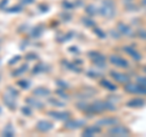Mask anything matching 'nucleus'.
<instances>
[{
	"label": "nucleus",
	"mask_w": 146,
	"mask_h": 137,
	"mask_svg": "<svg viewBox=\"0 0 146 137\" xmlns=\"http://www.w3.org/2000/svg\"><path fill=\"white\" fill-rule=\"evenodd\" d=\"M6 3H7V0H3V3L0 4V7H1L3 5H6Z\"/></svg>",
	"instance_id": "5701e85b"
},
{
	"label": "nucleus",
	"mask_w": 146,
	"mask_h": 137,
	"mask_svg": "<svg viewBox=\"0 0 146 137\" xmlns=\"http://www.w3.org/2000/svg\"><path fill=\"white\" fill-rule=\"evenodd\" d=\"M96 132H99V129H96V127H88V129L83 132V135L84 136H90V135L96 134Z\"/></svg>",
	"instance_id": "9d476101"
},
{
	"label": "nucleus",
	"mask_w": 146,
	"mask_h": 137,
	"mask_svg": "<svg viewBox=\"0 0 146 137\" xmlns=\"http://www.w3.org/2000/svg\"><path fill=\"white\" fill-rule=\"evenodd\" d=\"M49 115H51L54 119H57V120H67L70 114L68 113H58V111H50Z\"/></svg>",
	"instance_id": "0eeeda50"
},
{
	"label": "nucleus",
	"mask_w": 146,
	"mask_h": 137,
	"mask_svg": "<svg viewBox=\"0 0 146 137\" xmlns=\"http://www.w3.org/2000/svg\"><path fill=\"white\" fill-rule=\"evenodd\" d=\"M83 122L82 121H70L66 124V127L67 129H76V127H78V125H82Z\"/></svg>",
	"instance_id": "9b49d317"
},
{
	"label": "nucleus",
	"mask_w": 146,
	"mask_h": 137,
	"mask_svg": "<svg viewBox=\"0 0 146 137\" xmlns=\"http://www.w3.org/2000/svg\"><path fill=\"white\" fill-rule=\"evenodd\" d=\"M27 70V66L25 65V66H21V68H20V70H18V71H16V72H13V75H17V74H22V72H23V71H26Z\"/></svg>",
	"instance_id": "f3484780"
},
{
	"label": "nucleus",
	"mask_w": 146,
	"mask_h": 137,
	"mask_svg": "<svg viewBox=\"0 0 146 137\" xmlns=\"http://www.w3.org/2000/svg\"><path fill=\"white\" fill-rule=\"evenodd\" d=\"M3 135H4V136H9V137L15 135V131H13V129L11 127V125H9V126L6 127V129L3 131Z\"/></svg>",
	"instance_id": "f8f14e48"
},
{
	"label": "nucleus",
	"mask_w": 146,
	"mask_h": 137,
	"mask_svg": "<svg viewBox=\"0 0 146 137\" xmlns=\"http://www.w3.org/2000/svg\"><path fill=\"white\" fill-rule=\"evenodd\" d=\"M108 134L110 135H116V136H124V135L129 134V131H128L125 127H123V126H116V127L110 129Z\"/></svg>",
	"instance_id": "f03ea898"
},
{
	"label": "nucleus",
	"mask_w": 146,
	"mask_h": 137,
	"mask_svg": "<svg viewBox=\"0 0 146 137\" xmlns=\"http://www.w3.org/2000/svg\"><path fill=\"white\" fill-rule=\"evenodd\" d=\"M42 33V31H38V30H35V31H33V33H32V36L33 37H38V36Z\"/></svg>",
	"instance_id": "6ab92c4d"
},
{
	"label": "nucleus",
	"mask_w": 146,
	"mask_h": 137,
	"mask_svg": "<svg viewBox=\"0 0 146 137\" xmlns=\"http://www.w3.org/2000/svg\"><path fill=\"white\" fill-rule=\"evenodd\" d=\"M125 89L128 92H131V93H146V89L144 88V86H136V85H129L127 86Z\"/></svg>",
	"instance_id": "20e7f679"
},
{
	"label": "nucleus",
	"mask_w": 146,
	"mask_h": 137,
	"mask_svg": "<svg viewBox=\"0 0 146 137\" xmlns=\"http://www.w3.org/2000/svg\"><path fill=\"white\" fill-rule=\"evenodd\" d=\"M18 85L22 86V88H28L27 86L29 85V82L28 81H20V82H18Z\"/></svg>",
	"instance_id": "dca6fc26"
},
{
	"label": "nucleus",
	"mask_w": 146,
	"mask_h": 137,
	"mask_svg": "<svg viewBox=\"0 0 146 137\" xmlns=\"http://www.w3.org/2000/svg\"><path fill=\"white\" fill-rule=\"evenodd\" d=\"M101 13L104 16L110 17L115 13V5L111 0H105L102 3V6H101Z\"/></svg>",
	"instance_id": "f257e3e1"
},
{
	"label": "nucleus",
	"mask_w": 146,
	"mask_h": 137,
	"mask_svg": "<svg viewBox=\"0 0 146 137\" xmlns=\"http://www.w3.org/2000/svg\"><path fill=\"white\" fill-rule=\"evenodd\" d=\"M22 111H23V114H27V115H29V114H31V110L28 108H23V109H22Z\"/></svg>",
	"instance_id": "aec40b11"
},
{
	"label": "nucleus",
	"mask_w": 146,
	"mask_h": 137,
	"mask_svg": "<svg viewBox=\"0 0 146 137\" xmlns=\"http://www.w3.org/2000/svg\"><path fill=\"white\" fill-rule=\"evenodd\" d=\"M135 104L141 105V104H143V100H133V102H129V105H135Z\"/></svg>",
	"instance_id": "a211bd4d"
},
{
	"label": "nucleus",
	"mask_w": 146,
	"mask_h": 137,
	"mask_svg": "<svg viewBox=\"0 0 146 137\" xmlns=\"http://www.w3.org/2000/svg\"><path fill=\"white\" fill-rule=\"evenodd\" d=\"M113 122H117V120H112V119H108V120H101L99 124L104 125V124H113Z\"/></svg>",
	"instance_id": "2eb2a0df"
},
{
	"label": "nucleus",
	"mask_w": 146,
	"mask_h": 137,
	"mask_svg": "<svg viewBox=\"0 0 146 137\" xmlns=\"http://www.w3.org/2000/svg\"><path fill=\"white\" fill-rule=\"evenodd\" d=\"M15 98L16 97H13V95L11 94H9V93H6V94H4V102H5L9 107H10L11 109H13V108H16V103H15Z\"/></svg>",
	"instance_id": "39448f33"
},
{
	"label": "nucleus",
	"mask_w": 146,
	"mask_h": 137,
	"mask_svg": "<svg viewBox=\"0 0 146 137\" xmlns=\"http://www.w3.org/2000/svg\"><path fill=\"white\" fill-rule=\"evenodd\" d=\"M27 102H28L29 104H32V107H34V105H35V108H39V109L43 107V104H42V103H40V102H36V100L33 99V98H28V99H27Z\"/></svg>",
	"instance_id": "ddd939ff"
},
{
	"label": "nucleus",
	"mask_w": 146,
	"mask_h": 137,
	"mask_svg": "<svg viewBox=\"0 0 146 137\" xmlns=\"http://www.w3.org/2000/svg\"><path fill=\"white\" fill-rule=\"evenodd\" d=\"M139 82L144 86V87H146V79H139Z\"/></svg>",
	"instance_id": "412c9836"
},
{
	"label": "nucleus",
	"mask_w": 146,
	"mask_h": 137,
	"mask_svg": "<svg viewBox=\"0 0 146 137\" xmlns=\"http://www.w3.org/2000/svg\"><path fill=\"white\" fill-rule=\"evenodd\" d=\"M52 129V124L51 122H49L46 120H42V121H39L38 124H36V130H39V131H42V132H48L49 130H51Z\"/></svg>",
	"instance_id": "7ed1b4c3"
},
{
	"label": "nucleus",
	"mask_w": 146,
	"mask_h": 137,
	"mask_svg": "<svg viewBox=\"0 0 146 137\" xmlns=\"http://www.w3.org/2000/svg\"><path fill=\"white\" fill-rule=\"evenodd\" d=\"M111 62L113 64V65H117V66H124V67H127L128 66V62L125 61V60H123L122 58H119V56H111Z\"/></svg>",
	"instance_id": "6e6552de"
},
{
	"label": "nucleus",
	"mask_w": 146,
	"mask_h": 137,
	"mask_svg": "<svg viewBox=\"0 0 146 137\" xmlns=\"http://www.w3.org/2000/svg\"><path fill=\"white\" fill-rule=\"evenodd\" d=\"M34 0H23V3L25 4H29V3H33Z\"/></svg>",
	"instance_id": "4be33fe9"
},
{
	"label": "nucleus",
	"mask_w": 146,
	"mask_h": 137,
	"mask_svg": "<svg viewBox=\"0 0 146 137\" xmlns=\"http://www.w3.org/2000/svg\"><path fill=\"white\" fill-rule=\"evenodd\" d=\"M111 76H113L117 81H119V82H123V83H125V82L128 81V77L124 76V75H121V74H118V72H111Z\"/></svg>",
	"instance_id": "1a4fd4ad"
},
{
	"label": "nucleus",
	"mask_w": 146,
	"mask_h": 137,
	"mask_svg": "<svg viewBox=\"0 0 146 137\" xmlns=\"http://www.w3.org/2000/svg\"><path fill=\"white\" fill-rule=\"evenodd\" d=\"M101 83H102V85H105V86H107L106 88H108V89H115V88H116L115 86H113V85H111V83H110L108 81H102Z\"/></svg>",
	"instance_id": "4468645a"
},
{
	"label": "nucleus",
	"mask_w": 146,
	"mask_h": 137,
	"mask_svg": "<svg viewBox=\"0 0 146 137\" xmlns=\"http://www.w3.org/2000/svg\"><path fill=\"white\" fill-rule=\"evenodd\" d=\"M33 94L36 95V97H48L50 94V91L48 88H44V87H38L36 89L33 91Z\"/></svg>",
	"instance_id": "423d86ee"
}]
</instances>
